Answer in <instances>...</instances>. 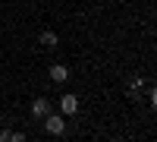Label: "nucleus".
Instances as JSON below:
<instances>
[{
	"label": "nucleus",
	"mask_w": 157,
	"mask_h": 142,
	"mask_svg": "<svg viewBox=\"0 0 157 142\" xmlns=\"http://www.w3.org/2000/svg\"><path fill=\"white\" fill-rule=\"evenodd\" d=\"M44 126L50 136H63V130H66V120H63V114H44Z\"/></svg>",
	"instance_id": "f257e3e1"
},
{
	"label": "nucleus",
	"mask_w": 157,
	"mask_h": 142,
	"mask_svg": "<svg viewBox=\"0 0 157 142\" xmlns=\"http://www.w3.org/2000/svg\"><path fill=\"white\" fill-rule=\"evenodd\" d=\"M60 111L66 114V117H72V114L78 111V98H75V95H63V98H60Z\"/></svg>",
	"instance_id": "f03ea898"
},
{
	"label": "nucleus",
	"mask_w": 157,
	"mask_h": 142,
	"mask_svg": "<svg viewBox=\"0 0 157 142\" xmlns=\"http://www.w3.org/2000/svg\"><path fill=\"white\" fill-rule=\"evenodd\" d=\"M32 114H35V117L50 114V101H47V98H35V101H32Z\"/></svg>",
	"instance_id": "7ed1b4c3"
},
{
	"label": "nucleus",
	"mask_w": 157,
	"mask_h": 142,
	"mask_svg": "<svg viewBox=\"0 0 157 142\" xmlns=\"http://www.w3.org/2000/svg\"><path fill=\"white\" fill-rule=\"evenodd\" d=\"M50 79H54V82H66L69 79V70L63 67V63H57V67H50Z\"/></svg>",
	"instance_id": "20e7f679"
},
{
	"label": "nucleus",
	"mask_w": 157,
	"mask_h": 142,
	"mask_svg": "<svg viewBox=\"0 0 157 142\" xmlns=\"http://www.w3.org/2000/svg\"><path fill=\"white\" fill-rule=\"evenodd\" d=\"M38 41H41V47H47V51H54V47L60 44V38H57L54 32H44L41 38H38Z\"/></svg>",
	"instance_id": "39448f33"
},
{
	"label": "nucleus",
	"mask_w": 157,
	"mask_h": 142,
	"mask_svg": "<svg viewBox=\"0 0 157 142\" xmlns=\"http://www.w3.org/2000/svg\"><path fill=\"white\" fill-rule=\"evenodd\" d=\"M138 92H141V79H132V82H129V98H138Z\"/></svg>",
	"instance_id": "423d86ee"
},
{
	"label": "nucleus",
	"mask_w": 157,
	"mask_h": 142,
	"mask_svg": "<svg viewBox=\"0 0 157 142\" xmlns=\"http://www.w3.org/2000/svg\"><path fill=\"white\" fill-rule=\"evenodd\" d=\"M10 139H13V142H22V139H25V133H19V130H10Z\"/></svg>",
	"instance_id": "0eeeda50"
},
{
	"label": "nucleus",
	"mask_w": 157,
	"mask_h": 142,
	"mask_svg": "<svg viewBox=\"0 0 157 142\" xmlns=\"http://www.w3.org/2000/svg\"><path fill=\"white\" fill-rule=\"evenodd\" d=\"M10 139V130H0V142H6Z\"/></svg>",
	"instance_id": "6e6552de"
}]
</instances>
